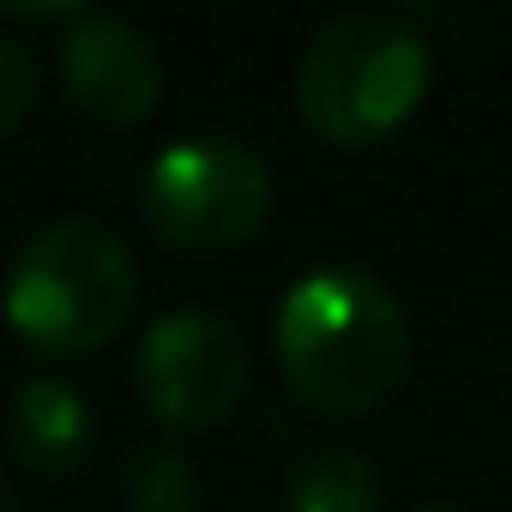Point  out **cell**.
Returning a JSON list of instances; mask_svg holds the SVG:
<instances>
[{
    "label": "cell",
    "mask_w": 512,
    "mask_h": 512,
    "mask_svg": "<svg viewBox=\"0 0 512 512\" xmlns=\"http://www.w3.org/2000/svg\"><path fill=\"white\" fill-rule=\"evenodd\" d=\"M278 362L284 380L326 416L380 410L416 356L410 314L386 278L362 266H314L278 302Z\"/></svg>",
    "instance_id": "obj_1"
},
{
    "label": "cell",
    "mask_w": 512,
    "mask_h": 512,
    "mask_svg": "<svg viewBox=\"0 0 512 512\" xmlns=\"http://www.w3.org/2000/svg\"><path fill=\"white\" fill-rule=\"evenodd\" d=\"M422 7H350L326 19L296 61V109L332 145H374L398 133L434 73Z\"/></svg>",
    "instance_id": "obj_2"
},
{
    "label": "cell",
    "mask_w": 512,
    "mask_h": 512,
    "mask_svg": "<svg viewBox=\"0 0 512 512\" xmlns=\"http://www.w3.org/2000/svg\"><path fill=\"white\" fill-rule=\"evenodd\" d=\"M139 296L133 247L103 217H55L43 223L7 272V320L43 356H85L109 344Z\"/></svg>",
    "instance_id": "obj_3"
},
{
    "label": "cell",
    "mask_w": 512,
    "mask_h": 512,
    "mask_svg": "<svg viewBox=\"0 0 512 512\" xmlns=\"http://www.w3.org/2000/svg\"><path fill=\"white\" fill-rule=\"evenodd\" d=\"M139 211L151 235L175 247H241L272 217V163L235 133H187L151 157L139 181Z\"/></svg>",
    "instance_id": "obj_4"
},
{
    "label": "cell",
    "mask_w": 512,
    "mask_h": 512,
    "mask_svg": "<svg viewBox=\"0 0 512 512\" xmlns=\"http://www.w3.org/2000/svg\"><path fill=\"white\" fill-rule=\"evenodd\" d=\"M133 380L163 428H211L247 386V344L223 314L175 308L157 314L133 350Z\"/></svg>",
    "instance_id": "obj_5"
},
{
    "label": "cell",
    "mask_w": 512,
    "mask_h": 512,
    "mask_svg": "<svg viewBox=\"0 0 512 512\" xmlns=\"http://www.w3.org/2000/svg\"><path fill=\"white\" fill-rule=\"evenodd\" d=\"M61 79L67 97L103 127H133L163 103V55L127 13H85L61 37Z\"/></svg>",
    "instance_id": "obj_6"
},
{
    "label": "cell",
    "mask_w": 512,
    "mask_h": 512,
    "mask_svg": "<svg viewBox=\"0 0 512 512\" xmlns=\"http://www.w3.org/2000/svg\"><path fill=\"white\" fill-rule=\"evenodd\" d=\"M91 440H97V410H91V398L73 380L31 374L13 392V404H7V446H13V458L31 476H43V482L73 476L91 458Z\"/></svg>",
    "instance_id": "obj_7"
},
{
    "label": "cell",
    "mask_w": 512,
    "mask_h": 512,
    "mask_svg": "<svg viewBox=\"0 0 512 512\" xmlns=\"http://www.w3.org/2000/svg\"><path fill=\"white\" fill-rule=\"evenodd\" d=\"M284 506L290 512H374L380 488H374V464L356 446L338 440H314L296 452V464L284 470Z\"/></svg>",
    "instance_id": "obj_8"
},
{
    "label": "cell",
    "mask_w": 512,
    "mask_h": 512,
    "mask_svg": "<svg viewBox=\"0 0 512 512\" xmlns=\"http://www.w3.org/2000/svg\"><path fill=\"white\" fill-rule=\"evenodd\" d=\"M121 500H127V512H193L199 476L175 434H145L139 446H127Z\"/></svg>",
    "instance_id": "obj_9"
},
{
    "label": "cell",
    "mask_w": 512,
    "mask_h": 512,
    "mask_svg": "<svg viewBox=\"0 0 512 512\" xmlns=\"http://www.w3.org/2000/svg\"><path fill=\"white\" fill-rule=\"evenodd\" d=\"M37 55L19 43V37H0V139H7L25 115H31V103H37Z\"/></svg>",
    "instance_id": "obj_10"
},
{
    "label": "cell",
    "mask_w": 512,
    "mask_h": 512,
    "mask_svg": "<svg viewBox=\"0 0 512 512\" xmlns=\"http://www.w3.org/2000/svg\"><path fill=\"white\" fill-rule=\"evenodd\" d=\"M0 512H19V494H13V482L0 476Z\"/></svg>",
    "instance_id": "obj_11"
},
{
    "label": "cell",
    "mask_w": 512,
    "mask_h": 512,
    "mask_svg": "<svg viewBox=\"0 0 512 512\" xmlns=\"http://www.w3.org/2000/svg\"><path fill=\"white\" fill-rule=\"evenodd\" d=\"M416 512H464V506H416Z\"/></svg>",
    "instance_id": "obj_12"
}]
</instances>
